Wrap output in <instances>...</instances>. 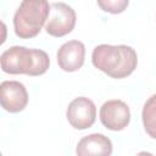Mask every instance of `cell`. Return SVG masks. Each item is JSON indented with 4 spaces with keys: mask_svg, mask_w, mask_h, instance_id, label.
<instances>
[{
    "mask_svg": "<svg viewBox=\"0 0 156 156\" xmlns=\"http://www.w3.org/2000/svg\"><path fill=\"white\" fill-rule=\"evenodd\" d=\"M91 62L111 78L122 79L134 72L138 65V56L130 46L101 44L94 48Z\"/></svg>",
    "mask_w": 156,
    "mask_h": 156,
    "instance_id": "1",
    "label": "cell"
},
{
    "mask_svg": "<svg viewBox=\"0 0 156 156\" xmlns=\"http://www.w3.org/2000/svg\"><path fill=\"white\" fill-rule=\"evenodd\" d=\"M1 69L9 74H27L32 77L44 74L49 66L50 58L44 50L27 49L15 45L1 54Z\"/></svg>",
    "mask_w": 156,
    "mask_h": 156,
    "instance_id": "2",
    "label": "cell"
},
{
    "mask_svg": "<svg viewBox=\"0 0 156 156\" xmlns=\"http://www.w3.org/2000/svg\"><path fill=\"white\" fill-rule=\"evenodd\" d=\"M50 5L48 0H22L13 16V29L18 38L30 39L39 34L48 21Z\"/></svg>",
    "mask_w": 156,
    "mask_h": 156,
    "instance_id": "3",
    "label": "cell"
},
{
    "mask_svg": "<svg viewBox=\"0 0 156 156\" xmlns=\"http://www.w3.org/2000/svg\"><path fill=\"white\" fill-rule=\"evenodd\" d=\"M76 21V11L69 5L56 1L50 5V13L45 23V30L51 37L61 38L73 30Z\"/></svg>",
    "mask_w": 156,
    "mask_h": 156,
    "instance_id": "4",
    "label": "cell"
},
{
    "mask_svg": "<svg viewBox=\"0 0 156 156\" xmlns=\"http://www.w3.org/2000/svg\"><path fill=\"white\" fill-rule=\"evenodd\" d=\"M66 117L68 123L74 129L83 130L90 128L96 119L95 104L85 96L76 98L69 102L66 111Z\"/></svg>",
    "mask_w": 156,
    "mask_h": 156,
    "instance_id": "5",
    "label": "cell"
},
{
    "mask_svg": "<svg viewBox=\"0 0 156 156\" xmlns=\"http://www.w3.org/2000/svg\"><path fill=\"white\" fill-rule=\"evenodd\" d=\"M100 121L110 130L118 132L124 129L130 122V111L122 100H108L100 108Z\"/></svg>",
    "mask_w": 156,
    "mask_h": 156,
    "instance_id": "6",
    "label": "cell"
},
{
    "mask_svg": "<svg viewBox=\"0 0 156 156\" xmlns=\"http://www.w3.org/2000/svg\"><path fill=\"white\" fill-rule=\"evenodd\" d=\"M0 100L4 110L11 113H17L27 106L28 93L21 82L4 80L0 84Z\"/></svg>",
    "mask_w": 156,
    "mask_h": 156,
    "instance_id": "7",
    "label": "cell"
},
{
    "mask_svg": "<svg viewBox=\"0 0 156 156\" xmlns=\"http://www.w3.org/2000/svg\"><path fill=\"white\" fill-rule=\"evenodd\" d=\"M85 57V46L79 40H69L62 44L57 51L58 67L65 72H76L83 63Z\"/></svg>",
    "mask_w": 156,
    "mask_h": 156,
    "instance_id": "8",
    "label": "cell"
},
{
    "mask_svg": "<svg viewBox=\"0 0 156 156\" xmlns=\"http://www.w3.org/2000/svg\"><path fill=\"white\" fill-rule=\"evenodd\" d=\"M76 154L79 156L89 155H104L108 156L112 154V143L111 140L100 133H93L83 136L76 147Z\"/></svg>",
    "mask_w": 156,
    "mask_h": 156,
    "instance_id": "9",
    "label": "cell"
},
{
    "mask_svg": "<svg viewBox=\"0 0 156 156\" xmlns=\"http://www.w3.org/2000/svg\"><path fill=\"white\" fill-rule=\"evenodd\" d=\"M141 119L147 135L156 139V94L151 95L144 104Z\"/></svg>",
    "mask_w": 156,
    "mask_h": 156,
    "instance_id": "10",
    "label": "cell"
},
{
    "mask_svg": "<svg viewBox=\"0 0 156 156\" xmlns=\"http://www.w3.org/2000/svg\"><path fill=\"white\" fill-rule=\"evenodd\" d=\"M129 0H98L99 7L108 13L117 15L122 13L128 7Z\"/></svg>",
    "mask_w": 156,
    "mask_h": 156,
    "instance_id": "11",
    "label": "cell"
}]
</instances>
